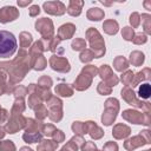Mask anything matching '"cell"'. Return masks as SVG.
<instances>
[{"label": "cell", "instance_id": "6da1fadb", "mask_svg": "<svg viewBox=\"0 0 151 151\" xmlns=\"http://www.w3.org/2000/svg\"><path fill=\"white\" fill-rule=\"evenodd\" d=\"M32 68L31 66V57L25 50H20L18 55L12 61H1L0 71L5 72L9 76V80L7 83V93H12L13 86L21 81L26 73Z\"/></svg>", "mask_w": 151, "mask_h": 151}, {"label": "cell", "instance_id": "7a4b0ae2", "mask_svg": "<svg viewBox=\"0 0 151 151\" xmlns=\"http://www.w3.org/2000/svg\"><path fill=\"white\" fill-rule=\"evenodd\" d=\"M98 74V68L93 65H87L84 66L81 72L79 73V76L77 77V79L73 83V88H76L77 91H84L87 90L91 84H92V79L93 77H96Z\"/></svg>", "mask_w": 151, "mask_h": 151}, {"label": "cell", "instance_id": "3957f363", "mask_svg": "<svg viewBox=\"0 0 151 151\" xmlns=\"http://www.w3.org/2000/svg\"><path fill=\"white\" fill-rule=\"evenodd\" d=\"M18 44L13 33L0 31V58H9L17 51Z\"/></svg>", "mask_w": 151, "mask_h": 151}, {"label": "cell", "instance_id": "277c9868", "mask_svg": "<svg viewBox=\"0 0 151 151\" xmlns=\"http://www.w3.org/2000/svg\"><path fill=\"white\" fill-rule=\"evenodd\" d=\"M86 38L90 42L91 51L94 54V58H101L105 54V42L101 34L93 27H90L86 31Z\"/></svg>", "mask_w": 151, "mask_h": 151}, {"label": "cell", "instance_id": "5b68a950", "mask_svg": "<svg viewBox=\"0 0 151 151\" xmlns=\"http://www.w3.org/2000/svg\"><path fill=\"white\" fill-rule=\"evenodd\" d=\"M119 111V101L116 98H109L105 101V110L101 116V123L105 126H110L117 118Z\"/></svg>", "mask_w": 151, "mask_h": 151}, {"label": "cell", "instance_id": "8992f818", "mask_svg": "<svg viewBox=\"0 0 151 151\" xmlns=\"http://www.w3.org/2000/svg\"><path fill=\"white\" fill-rule=\"evenodd\" d=\"M27 118H25L21 113H11L7 123L5 124V132L7 133H15L19 130L26 126Z\"/></svg>", "mask_w": 151, "mask_h": 151}, {"label": "cell", "instance_id": "52a82bcc", "mask_svg": "<svg viewBox=\"0 0 151 151\" xmlns=\"http://www.w3.org/2000/svg\"><path fill=\"white\" fill-rule=\"evenodd\" d=\"M47 107L50 109L48 111V118L52 122H60L63 118V101L58 98L52 96L51 99H48L47 101Z\"/></svg>", "mask_w": 151, "mask_h": 151}, {"label": "cell", "instance_id": "ba28073f", "mask_svg": "<svg viewBox=\"0 0 151 151\" xmlns=\"http://www.w3.org/2000/svg\"><path fill=\"white\" fill-rule=\"evenodd\" d=\"M123 118L127 122H131L133 124H144V125H149L150 124V116L149 112H138L134 110H125L122 113Z\"/></svg>", "mask_w": 151, "mask_h": 151}, {"label": "cell", "instance_id": "9c48e42d", "mask_svg": "<svg viewBox=\"0 0 151 151\" xmlns=\"http://www.w3.org/2000/svg\"><path fill=\"white\" fill-rule=\"evenodd\" d=\"M35 29L41 34L44 39H51L53 38V22L48 18H40L35 21Z\"/></svg>", "mask_w": 151, "mask_h": 151}, {"label": "cell", "instance_id": "30bf717a", "mask_svg": "<svg viewBox=\"0 0 151 151\" xmlns=\"http://www.w3.org/2000/svg\"><path fill=\"white\" fill-rule=\"evenodd\" d=\"M122 97H123V99H124L127 104L133 105V106L139 107V109H143V110H145V112H149V111H150V105H149V103H143V101L137 100V99H136V96H134V92H133V90H132L131 87L125 86V87L122 90Z\"/></svg>", "mask_w": 151, "mask_h": 151}, {"label": "cell", "instance_id": "8fae6325", "mask_svg": "<svg viewBox=\"0 0 151 151\" xmlns=\"http://www.w3.org/2000/svg\"><path fill=\"white\" fill-rule=\"evenodd\" d=\"M98 74L100 76V78L104 80L105 84H107L109 86H116L119 81L118 77L113 73V71L111 70V67L109 65H101L98 68Z\"/></svg>", "mask_w": 151, "mask_h": 151}, {"label": "cell", "instance_id": "7c38bea8", "mask_svg": "<svg viewBox=\"0 0 151 151\" xmlns=\"http://www.w3.org/2000/svg\"><path fill=\"white\" fill-rule=\"evenodd\" d=\"M48 61H50V66L52 67V70H54L57 72L66 73V72H70V70H71L68 60L66 58H64V57L52 55Z\"/></svg>", "mask_w": 151, "mask_h": 151}, {"label": "cell", "instance_id": "4fadbf2b", "mask_svg": "<svg viewBox=\"0 0 151 151\" xmlns=\"http://www.w3.org/2000/svg\"><path fill=\"white\" fill-rule=\"evenodd\" d=\"M46 13L52 15H63L66 12V6L61 1H46L42 5Z\"/></svg>", "mask_w": 151, "mask_h": 151}, {"label": "cell", "instance_id": "5bb4252c", "mask_svg": "<svg viewBox=\"0 0 151 151\" xmlns=\"http://www.w3.org/2000/svg\"><path fill=\"white\" fill-rule=\"evenodd\" d=\"M19 18V9L14 6H5L0 8V22L7 24L9 21H14Z\"/></svg>", "mask_w": 151, "mask_h": 151}, {"label": "cell", "instance_id": "9a60e30c", "mask_svg": "<svg viewBox=\"0 0 151 151\" xmlns=\"http://www.w3.org/2000/svg\"><path fill=\"white\" fill-rule=\"evenodd\" d=\"M76 32V26L71 22H67V24H64L59 27L58 29V38L60 40H65V39H70L73 37Z\"/></svg>", "mask_w": 151, "mask_h": 151}, {"label": "cell", "instance_id": "2e32d148", "mask_svg": "<svg viewBox=\"0 0 151 151\" xmlns=\"http://www.w3.org/2000/svg\"><path fill=\"white\" fill-rule=\"evenodd\" d=\"M85 124H86V131L92 139H100L104 136V131L94 122L88 120V122H85Z\"/></svg>", "mask_w": 151, "mask_h": 151}, {"label": "cell", "instance_id": "e0dca14e", "mask_svg": "<svg viewBox=\"0 0 151 151\" xmlns=\"http://www.w3.org/2000/svg\"><path fill=\"white\" fill-rule=\"evenodd\" d=\"M144 144H147L146 140L142 137V134H138V136H134V137H132V138H129V139L124 143V147H125L126 150H129V151H132V150H134L136 147H139V146H142V145H144Z\"/></svg>", "mask_w": 151, "mask_h": 151}, {"label": "cell", "instance_id": "ac0fdd59", "mask_svg": "<svg viewBox=\"0 0 151 151\" xmlns=\"http://www.w3.org/2000/svg\"><path fill=\"white\" fill-rule=\"evenodd\" d=\"M131 133V130L127 125L125 124H117L113 126V131H112V134L116 139H123V138H126L127 136H130Z\"/></svg>", "mask_w": 151, "mask_h": 151}, {"label": "cell", "instance_id": "d6986e66", "mask_svg": "<svg viewBox=\"0 0 151 151\" xmlns=\"http://www.w3.org/2000/svg\"><path fill=\"white\" fill-rule=\"evenodd\" d=\"M83 6H84V1L81 0H71L68 2V6L66 8L67 13L72 17H78L80 15L81 13V9H83Z\"/></svg>", "mask_w": 151, "mask_h": 151}, {"label": "cell", "instance_id": "ffe728a7", "mask_svg": "<svg viewBox=\"0 0 151 151\" xmlns=\"http://www.w3.org/2000/svg\"><path fill=\"white\" fill-rule=\"evenodd\" d=\"M46 65H47V60L42 54L31 58V66L35 71H42L46 67Z\"/></svg>", "mask_w": 151, "mask_h": 151}, {"label": "cell", "instance_id": "44dd1931", "mask_svg": "<svg viewBox=\"0 0 151 151\" xmlns=\"http://www.w3.org/2000/svg\"><path fill=\"white\" fill-rule=\"evenodd\" d=\"M58 149V143L51 139H41L37 150L38 151H55Z\"/></svg>", "mask_w": 151, "mask_h": 151}, {"label": "cell", "instance_id": "7402d4cb", "mask_svg": "<svg viewBox=\"0 0 151 151\" xmlns=\"http://www.w3.org/2000/svg\"><path fill=\"white\" fill-rule=\"evenodd\" d=\"M103 28H104V32L110 34V35H113L118 32L119 29V25L116 20L113 19H110V20H105L104 24H103Z\"/></svg>", "mask_w": 151, "mask_h": 151}, {"label": "cell", "instance_id": "603a6c76", "mask_svg": "<svg viewBox=\"0 0 151 151\" xmlns=\"http://www.w3.org/2000/svg\"><path fill=\"white\" fill-rule=\"evenodd\" d=\"M54 91L60 97H71L73 94V87L68 84H58Z\"/></svg>", "mask_w": 151, "mask_h": 151}, {"label": "cell", "instance_id": "cb8c5ba5", "mask_svg": "<svg viewBox=\"0 0 151 151\" xmlns=\"http://www.w3.org/2000/svg\"><path fill=\"white\" fill-rule=\"evenodd\" d=\"M104 15H105L104 14V11L100 9V8H98V7H92L86 13L87 19L91 20V21H99V20L104 19Z\"/></svg>", "mask_w": 151, "mask_h": 151}, {"label": "cell", "instance_id": "d4e9b609", "mask_svg": "<svg viewBox=\"0 0 151 151\" xmlns=\"http://www.w3.org/2000/svg\"><path fill=\"white\" fill-rule=\"evenodd\" d=\"M19 41H20V47L22 50H25L27 47H31V44L33 41L32 34L28 33V32H21L20 35H19Z\"/></svg>", "mask_w": 151, "mask_h": 151}, {"label": "cell", "instance_id": "484cf974", "mask_svg": "<svg viewBox=\"0 0 151 151\" xmlns=\"http://www.w3.org/2000/svg\"><path fill=\"white\" fill-rule=\"evenodd\" d=\"M41 137H42V133L41 132H25L22 134V139L26 143H29V144L40 142L41 140Z\"/></svg>", "mask_w": 151, "mask_h": 151}, {"label": "cell", "instance_id": "4316f807", "mask_svg": "<svg viewBox=\"0 0 151 151\" xmlns=\"http://www.w3.org/2000/svg\"><path fill=\"white\" fill-rule=\"evenodd\" d=\"M113 67L119 71V72H123V71H126L127 67H129V61L124 58V57H117L114 60H113Z\"/></svg>", "mask_w": 151, "mask_h": 151}, {"label": "cell", "instance_id": "83f0119b", "mask_svg": "<svg viewBox=\"0 0 151 151\" xmlns=\"http://www.w3.org/2000/svg\"><path fill=\"white\" fill-rule=\"evenodd\" d=\"M149 78H150V70H149V68H144L143 71L138 72L137 76L133 77L132 86H137L140 81H143V80H147Z\"/></svg>", "mask_w": 151, "mask_h": 151}, {"label": "cell", "instance_id": "f1b7e54d", "mask_svg": "<svg viewBox=\"0 0 151 151\" xmlns=\"http://www.w3.org/2000/svg\"><path fill=\"white\" fill-rule=\"evenodd\" d=\"M25 98H15L14 100V104L12 106V110H11V113H22L26 109V105H25Z\"/></svg>", "mask_w": 151, "mask_h": 151}, {"label": "cell", "instance_id": "f546056e", "mask_svg": "<svg viewBox=\"0 0 151 151\" xmlns=\"http://www.w3.org/2000/svg\"><path fill=\"white\" fill-rule=\"evenodd\" d=\"M130 61L132 65L134 66H139L143 64L144 61V54L139 51H133L131 54H130Z\"/></svg>", "mask_w": 151, "mask_h": 151}, {"label": "cell", "instance_id": "4dcf8cb0", "mask_svg": "<svg viewBox=\"0 0 151 151\" xmlns=\"http://www.w3.org/2000/svg\"><path fill=\"white\" fill-rule=\"evenodd\" d=\"M72 131L77 134V136H84L87 133L86 131V124L83 122H74L72 124Z\"/></svg>", "mask_w": 151, "mask_h": 151}, {"label": "cell", "instance_id": "1f68e13d", "mask_svg": "<svg viewBox=\"0 0 151 151\" xmlns=\"http://www.w3.org/2000/svg\"><path fill=\"white\" fill-rule=\"evenodd\" d=\"M52 84H53V81L48 76H42L38 80V87L41 88V90H50Z\"/></svg>", "mask_w": 151, "mask_h": 151}, {"label": "cell", "instance_id": "d6a6232c", "mask_svg": "<svg viewBox=\"0 0 151 151\" xmlns=\"http://www.w3.org/2000/svg\"><path fill=\"white\" fill-rule=\"evenodd\" d=\"M151 94V87H150V84L149 83H145V84H142L140 87L138 88V96L139 98L142 99H147Z\"/></svg>", "mask_w": 151, "mask_h": 151}, {"label": "cell", "instance_id": "836d02e7", "mask_svg": "<svg viewBox=\"0 0 151 151\" xmlns=\"http://www.w3.org/2000/svg\"><path fill=\"white\" fill-rule=\"evenodd\" d=\"M34 112H35V117H37L38 120H42V119H45V118L47 117V114H48V111H47V109L45 107L44 104L38 105V106L34 109Z\"/></svg>", "mask_w": 151, "mask_h": 151}, {"label": "cell", "instance_id": "e575fe53", "mask_svg": "<svg viewBox=\"0 0 151 151\" xmlns=\"http://www.w3.org/2000/svg\"><path fill=\"white\" fill-rule=\"evenodd\" d=\"M71 47H72L73 51H83V50H85V47H86V41H85L84 39L76 38V39L72 41Z\"/></svg>", "mask_w": 151, "mask_h": 151}, {"label": "cell", "instance_id": "d590c367", "mask_svg": "<svg viewBox=\"0 0 151 151\" xmlns=\"http://www.w3.org/2000/svg\"><path fill=\"white\" fill-rule=\"evenodd\" d=\"M133 77H134V73L132 71H125L122 77H120V80L123 81V84L125 86H129V85H132V81H133Z\"/></svg>", "mask_w": 151, "mask_h": 151}, {"label": "cell", "instance_id": "8d00e7d4", "mask_svg": "<svg viewBox=\"0 0 151 151\" xmlns=\"http://www.w3.org/2000/svg\"><path fill=\"white\" fill-rule=\"evenodd\" d=\"M79 58H80V61H83V63H90V61L94 58V54H93V52H92L91 50L85 48V50L81 51Z\"/></svg>", "mask_w": 151, "mask_h": 151}, {"label": "cell", "instance_id": "74e56055", "mask_svg": "<svg viewBox=\"0 0 151 151\" xmlns=\"http://www.w3.org/2000/svg\"><path fill=\"white\" fill-rule=\"evenodd\" d=\"M140 20L143 22V26H144L145 32L147 34L151 33V17H150V14H142Z\"/></svg>", "mask_w": 151, "mask_h": 151}, {"label": "cell", "instance_id": "f35d334b", "mask_svg": "<svg viewBox=\"0 0 151 151\" xmlns=\"http://www.w3.org/2000/svg\"><path fill=\"white\" fill-rule=\"evenodd\" d=\"M12 93L14 94V97H15V98H25V97H26V94H27V87L21 86V85L15 86V87L13 88Z\"/></svg>", "mask_w": 151, "mask_h": 151}, {"label": "cell", "instance_id": "ab89813d", "mask_svg": "<svg viewBox=\"0 0 151 151\" xmlns=\"http://www.w3.org/2000/svg\"><path fill=\"white\" fill-rule=\"evenodd\" d=\"M97 91L99 94H103V96H106V94H111V86H109L107 84H105L104 81H100L97 86Z\"/></svg>", "mask_w": 151, "mask_h": 151}, {"label": "cell", "instance_id": "60d3db41", "mask_svg": "<svg viewBox=\"0 0 151 151\" xmlns=\"http://www.w3.org/2000/svg\"><path fill=\"white\" fill-rule=\"evenodd\" d=\"M0 151H17V149L12 140H2L0 142Z\"/></svg>", "mask_w": 151, "mask_h": 151}, {"label": "cell", "instance_id": "b9f144b4", "mask_svg": "<svg viewBox=\"0 0 151 151\" xmlns=\"http://www.w3.org/2000/svg\"><path fill=\"white\" fill-rule=\"evenodd\" d=\"M55 130H57V127L54 125H52V124H44L42 127H41V133L47 136V137H52L53 133L55 132Z\"/></svg>", "mask_w": 151, "mask_h": 151}, {"label": "cell", "instance_id": "7bdbcfd3", "mask_svg": "<svg viewBox=\"0 0 151 151\" xmlns=\"http://www.w3.org/2000/svg\"><path fill=\"white\" fill-rule=\"evenodd\" d=\"M80 146L71 138L67 143H66V145H64L63 147H61V150L60 151H78V149H79Z\"/></svg>", "mask_w": 151, "mask_h": 151}, {"label": "cell", "instance_id": "ee69618b", "mask_svg": "<svg viewBox=\"0 0 151 151\" xmlns=\"http://www.w3.org/2000/svg\"><path fill=\"white\" fill-rule=\"evenodd\" d=\"M122 35H123V38L125 39V40H127V41H130V40H132V38H133V35H134V32H133V28H131V27H124L123 29H122Z\"/></svg>", "mask_w": 151, "mask_h": 151}, {"label": "cell", "instance_id": "f6af8a7d", "mask_svg": "<svg viewBox=\"0 0 151 151\" xmlns=\"http://www.w3.org/2000/svg\"><path fill=\"white\" fill-rule=\"evenodd\" d=\"M6 78H7L6 73L0 71V96H1V94H4V93L6 92V90H7V83H6Z\"/></svg>", "mask_w": 151, "mask_h": 151}, {"label": "cell", "instance_id": "bcb514c9", "mask_svg": "<svg viewBox=\"0 0 151 151\" xmlns=\"http://www.w3.org/2000/svg\"><path fill=\"white\" fill-rule=\"evenodd\" d=\"M130 24L132 25L133 28H136V27L139 26V24H140V15L137 12H134V13H132L130 15Z\"/></svg>", "mask_w": 151, "mask_h": 151}, {"label": "cell", "instance_id": "7dc6e473", "mask_svg": "<svg viewBox=\"0 0 151 151\" xmlns=\"http://www.w3.org/2000/svg\"><path fill=\"white\" fill-rule=\"evenodd\" d=\"M146 40H147L146 35H145V34H142V33H137V34L133 35V38H132V41H133L136 45L144 44V42H146Z\"/></svg>", "mask_w": 151, "mask_h": 151}, {"label": "cell", "instance_id": "c3c4849f", "mask_svg": "<svg viewBox=\"0 0 151 151\" xmlns=\"http://www.w3.org/2000/svg\"><path fill=\"white\" fill-rule=\"evenodd\" d=\"M52 140H54L55 143H61V142H64V139H65V134H64V132L61 131V130H55V132L53 133V136H52Z\"/></svg>", "mask_w": 151, "mask_h": 151}, {"label": "cell", "instance_id": "681fc988", "mask_svg": "<svg viewBox=\"0 0 151 151\" xmlns=\"http://www.w3.org/2000/svg\"><path fill=\"white\" fill-rule=\"evenodd\" d=\"M97 150V146L93 142H86L81 145V151H96Z\"/></svg>", "mask_w": 151, "mask_h": 151}, {"label": "cell", "instance_id": "f907efd6", "mask_svg": "<svg viewBox=\"0 0 151 151\" xmlns=\"http://www.w3.org/2000/svg\"><path fill=\"white\" fill-rule=\"evenodd\" d=\"M103 151H118V144L116 142H107L104 145Z\"/></svg>", "mask_w": 151, "mask_h": 151}, {"label": "cell", "instance_id": "816d5d0a", "mask_svg": "<svg viewBox=\"0 0 151 151\" xmlns=\"http://www.w3.org/2000/svg\"><path fill=\"white\" fill-rule=\"evenodd\" d=\"M28 13H29L31 17H37L40 13V7L38 5H32L28 9Z\"/></svg>", "mask_w": 151, "mask_h": 151}, {"label": "cell", "instance_id": "f5cc1de1", "mask_svg": "<svg viewBox=\"0 0 151 151\" xmlns=\"http://www.w3.org/2000/svg\"><path fill=\"white\" fill-rule=\"evenodd\" d=\"M7 117H8V112H7V110H5V109H2V107L0 106V123L6 122Z\"/></svg>", "mask_w": 151, "mask_h": 151}, {"label": "cell", "instance_id": "db71d44e", "mask_svg": "<svg viewBox=\"0 0 151 151\" xmlns=\"http://www.w3.org/2000/svg\"><path fill=\"white\" fill-rule=\"evenodd\" d=\"M31 2H32V0H25V1L18 0V5H19L20 7H25V6H28Z\"/></svg>", "mask_w": 151, "mask_h": 151}, {"label": "cell", "instance_id": "11a10c76", "mask_svg": "<svg viewBox=\"0 0 151 151\" xmlns=\"http://www.w3.org/2000/svg\"><path fill=\"white\" fill-rule=\"evenodd\" d=\"M5 133H6V132H5V129L0 126V140H1V139L5 137Z\"/></svg>", "mask_w": 151, "mask_h": 151}, {"label": "cell", "instance_id": "9f6ffc18", "mask_svg": "<svg viewBox=\"0 0 151 151\" xmlns=\"http://www.w3.org/2000/svg\"><path fill=\"white\" fill-rule=\"evenodd\" d=\"M144 6H145L147 9H151V1H145V2H144Z\"/></svg>", "mask_w": 151, "mask_h": 151}, {"label": "cell", "instance_id": "6f0895ef", "mask_svg": "<svg viewBox=\"0 0 151 151\" xmlns=\"http://www.w3.org/2000/svg\"><path fill=\"white\" fill-rule=\"evenodd\" d=\"M19 151H33V150H32V149H29V147H27V146H22Z\"/></svg>", "mask_w": 151, "mask_h": 151}, {"label": "cell", "instance_id": "680465c9", "mask_svg": "<svg viewBox=\"0 0 151 151\" xmlns=\"http://www.w3.org/2000/svg\"><path fill=\"white\" fill-rule=\"evenodd\" d=\"M100 2H101L103 5H106V6H110V5L112 4V2H105V1H100Z\"/></svg>", "mask_w": 151, "mask_h": 151}, {"label": "cell", "instance_id": "91938a15", "mask_svg": "<svg viewBox=\"0 0 151 151\" xmlns=\"http://www.w3.org/2000/svg\"><path fill=\"white\" fill-rule=\"evenodd\" d=\"M96 151H103V150H96Z\"/></svg>", "mask_w": 151, "mask_h": 151}, {"label": "cell", "instance_id": "94428289", "mask_svg": "<svg viewBox=\"0 0 151 151\" xmlns=\"http://www.w3.org/2000/svg\"><path fill=\"white\" fill-rule=\"evenodd\" d=\"M145 151H151V150H145Z\"/></svg>", "mask_w": 151, "mask_h": 151}]
</instances>
